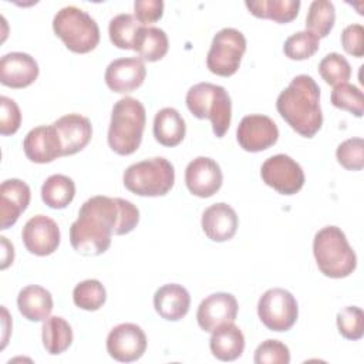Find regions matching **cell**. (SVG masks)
I'll return each instance as SVG.
<instances>
[{
	"label": "cell",
	"instance_id": "20",
	"mask_svg": "<svg viewBox=\"0 0 364 364\" xmlns=\"http://www.w3.org/2000/svg\"><path fill=\"white\" fill-rule=\"evenodd\" d=\"M200 225L202 230L210 240L226 242L235 236L239 226V219L230 205L219 202L205 209Z\"/></svg>",
	"mask_w": 364,
	"mask_h": 364
},
{
	"label": "cell",
	"instance_id": "26",
	"mask_svg": "<svg viewBox=\"0 0 364 364\" xmlns=\"http://www.w3.org/2000/svg\"><path fill=\"white\" fill-rule=\"evenodd\" d=\"M245 6L255 17L286 24L297 17L301 3L299 0H259L246 1Z\"/></svg>",
	"mask_w": 364,
	"mask_h": 364
},
{
	"label": "cell",
	"instance_id": "35",
	"mask_svg": "<svg viewBox=\"0 0 364 364\" xmlns=\"http://www.w3.org/2000/svg\"><path fill=\"white\" fill-rule=\"evenodd\" d=\"M318 73L328 85L344 84L351 77L350 63L338 53L327 54L318 64Z\"/></svg>",
	"mask_w": 364,
	"mask_h": 364
},
{
	"label": "cell",
	"instance_id": "3",
	"mask_svg": "<svg viewBox=\"0 0 364 364\" xmlns=\"http://www.w3.org/2000/svg\"><path fill=\"white\" fill-rule=\"evenodd\" d=\"M146 114L145 107L132 97L118 100L111 112L108 145L118 155L134 154L142 141Z\"/></svg>",
	"mask_w": 364,
	"mask_h": 364
},
{
	"label": "cell",
	"instance_id": "7",
	"mask_svg": "<svg viewBox=\"0 0 364 364\" xmlns=\"http://www.w3.org/2000/svg\"><path fill=\"white\" fill-rule=\"evenodd\" d=\"M122 181L124 186L138 196H164L175 183V169L168 159L155 156L129 165Z\"/></svg>",
	"mask_w": 364,
	"mask_h": 364
},
{
	"label": "cell",
	"instance_id": "18",
	"mask_svg": "<svg viewBox=\"0 0 364 364\" xmlns=\"http://www.w3.org/2000/svg\"><path fill=\"white\" fill-rule=\"evenodd\" d=\"M38 77V64L27 53H9L0 60V82L10 88H26Z\"/></svg>",
	"mask_w": 364,
	"mask_h": 364
},
{
	"label": "cell",
	"instance_id": "11",
	"mask_svg": "<svg viewBox=\"0 0 364 364\" xmlns=\"http://www.w3.org/2000/svg\"><path fill=\"white\" fill-rule=\"evenodd\" d=\"M279 128L274 121L262 114H252L242 118L236 129V139L242 149L260 152L277 142Z\"/></svg>",
	"mask_w": 364,
	"mask_h": 364
},
{
	"label": "cell",
	"instance_id": "40",
	"mask_svg": "<svg viewBox=\"0 0 364 364\" xmlns=\"http://www.w3.org/2000/svg\"><path fill=\"white\" fill-rule=\"evenodd\" d=\"M341 44L346 53L361 58L364 55V28L361 24H350L341 33Z\"/></svg>",
	"mask_w": 364,
	"mask_h": 364
},
{
	"label": "cell",
	"instance_id": "38",
	"mask_svg": "<svg viewBox=\"0 0 364 364\" xmlns=\"http://www.w3.org/2000/svg\"><path fill=\"white\" fill-rule=\"evenodd\" d=\"M256 364H289V347L279 340H266L255 351Z\"/></svg>",
	"mask_w": 364,
	"mask_h": 364
},
{
	"label": "cell",
	"instance_id": "5",
	"mask_svg": "<svg viewBox=\"0 0 364 364\" xmlns=\"http://www.w3.org/2000/svg\"><path fill=\"white\" fill-rule=\"evenodd\" d=\"M186 107L193 117L209 119L213 134L225 136L232 119V101L225 87L212 82H199L186 92Z\"/></svg>",
	"mask_w": 364,
	"mask_h": 364
},
{
	"label": "cell",
	"instance_id": "23",
	"mask_svg": "<svg viewBox=\"0 0 364 364\" xmlns=\"http://www.w3.org/2000/svg\"><path fill=\"white\" fill-rule=\"evenodd\" d=\"M209 347L220 361H235L245 350V336L233 323H225L212 331Z\"/></svg>",
	"mask_w": 364,
	"mask_h": 364
},
{
	"label": "cell",
	"instance_id": "22",
	"mask_svg": "<svg viewBox=\"0 0 364 364\" xmlns=\"http://www.w3.org/2000/svg\"><path fill=\"white\" fill-rule=\"evenodd\" d=\"M154 307L162 318L168 321H178L188 314L191 296L183 286L169 283L155 291Z\"/></svg>",
	"mask_w": 364,
	"mask_h": 364
},
{
	"label": "cell",
	"instance_id": "15",
	"mask_svg": "<svg viewBox=\"0 0 364 364\" xmlns=\"http://www.w3.org/2000/svg\"><path fill=\"white\" fill-rule=\"evenodd\" d=\"M237 300L230 293H213L203 299L196 311V321L203 331L212 333L225 323H233L237 316Z\"/></svg>",
	"mask_w": 364,
	"mask_h": 364
},
{
	"label": "cell",
	"instance_id": "32",
	"mask_svg": "<svg viewBox=\"0 0 364 364\" xmlns=\"http://www.w3.org/2000/svg\"><path fill=\"white\" fill-rule=\"evenodd\" d=\"M73 300L78 309L95 311L105 303L107 291L100 280L88 279L74 287Z\"/></svg>",
	"mask_w": 364,
	"mask_h": 364
},
{
	"label": "cell",
	"instance_id": "34",
	"mask_svg": "<svg viewBox=\"0 0 364 364\" xmlns=\"http://www.w3.org/2000/svg\"><path fill=\"white\" fill-rule=\"evenodd\" d=\"M331 104L336 108L351 112L355 117H361L364 112V95L360 88L353 84H338L331 91Z\"/></svg>",
	"mask_w": 364,
	"mask_h": 364
},
{
	"label": "cell",
	"instance_id": "4",
	"mask_svg": "<svg viewBox=\"0 0 364 364\" xmlns=\"http://www.w3.org/2000/svg\"><path fill=\"white\" fill-rule=\"evenodd\" d=\"M313 255L318 270L331 279L347 277L357 267V256L337 226H326L316 233Z\"/></svg>",
	"mask_w": 364,
	"mask_h": 364
},
{
	"label": "cell",
	"instance_id": "6",
	"mask_svg": "<svg viewBox=\"0 0 364 364\" xmlns=\"http://www.w3.org/2000/svg\"><path fill=\"white\" fill-rule=\"evenodd\" d=\"M53 30L65 47L77 54L92 51L100 43V28L95 20L75 6H67L53 18Z\"/></svg>",
	"mask_w": 364,
	"mask_h": 364
},
{
	"label": "cell",
	"instance_id": "13",
	"mask_svg": "<svg viewBox=\"0 0 364 364\" xmlns=\"http://www.w3.org/2000/svg\"><path fill=\"white\" fill-rule=\"evenodd\" d=\"M60 237L58 225L46 215L30 218L21 230V239L26 249L36 256H48L54 253L60 245Z\"/></svg>",
	"mask_w": 364,
	"mask_h": 364
},
{
	"label": "cell",
	"instance_id": "14",
	"mask_svg": "<svg viewBox=\"0 0 364 364\" xmlns=\"http://www.w3.org/2000/svg\"><path fill=\"white\" fill-rule=\"evenodd\" d=\"M223 182L219 164L208 156H198L185 169V183L188 191L198 198H210Z\"/></svg>",
	"mask_w": 364,
	"mask_h": 364
},
{
	"label": "cell",
	"instance_id": "36",
	"mask_svg": "<svg viewBox=\"0 0 364 364\" xmlns=\"http://www.w3.org/2000/svg\"><path fill=\"white\" fill-rule=\"evenodd\" d=\"M337 328L347 340H360L364 336V313L357 306H347L337 313Z\"/></svg>",
	"mask_w": 364,
	"mask_h": 364
},
{
	"label": "cell",
	"instance_id": "41",
	"mask_svg": "<svg viewBox=\"0 0 364 364\" xmlns=\"http://www.w3.org/2000/svg\"><path fill=\"white\" fill-rule=\"evenodd\" d=\"M135 18L141 26L158 21L164 14L162 0H136L134 3Z\"/></svg>",
	"mask_w": 364,
	"mask_h": 364
},
{
	"label": "cell",
	"instance_id": "2",
	"mask_svg": "<svg viewBox=\"0 0 364 364\" xmlns=\"http://www.w3.org/2000/svg\"><path fill=\"white\" fill-rule=\"evenodd\" d=\"M276 109L293 131L304 138H313L323 125L320 87L307 74L294 77L279 94Z\"/></svg>",
	"mask_w": 364,
	"mask_h": 364
},
{
	"label": "cell",
	"instance_id": "37",
	"mask_svg": "<svg viewBox=\"0 0 364 364\" xmlns=\"http://www.w3.org/2000/svg\"><path fill=\"white\" fill-rule=\"evenodd\" d=\"M337 162L347 171H361L364 168L363 138H348L337 146Z\"/></svg>",
	"mask_w": 364,
	"mask_h": 364
},
{
	"label": "cell",
	"instance_id": "29",
	"mask_svg": "<svg viewBox=\"0 0 364 364\" xmlns=\"http://www.w3.org/2000/svg\"><path fill=\"white\" fill-rule=\"evenodd\" d=\"M43 346L47 353L57 355L64 353L73 343V330L68 321L60 316H48L43 323Z\"/></svg>",
	"mask_w": 364,
	"mask_h": 364
},
{
	"label": "cell",
	"instance_id": "27",
	"mask_svg": "<svg viewBox=\"0 0 364 364\" xmlns=\"http://www.w3.org/2000/svg\"><path fill=\"white\" fill-rule=\"evenodd\" d=\"M169 48L168 36L162 28L142 26L135 37L134 50L139 54L141 60L154 63L165 57Z\"/></svg>",
	"mask_w": 364,
	"mask_h": 364
},
{
	"label": "cell",
	"instance_id": "17",
	"mask_svg": "<svg viewBox=\"0 0 364 364\" xmlns=\"http://www.w3.org/2000/svg\"><path fill=\"white\" fill-rule=\"evenodd\" d=\"M146 68L141 58L127 57L111 61L105 70L107 87L118 94H128L139 88L145 80Z\"/></svg>",
	"mask_w": 364,
	"mask_h": 364
},
{
	"label": "cell",
	"instance_id": "42",
	"mask_svg": "<svg viewBox=\"0 0 364 364\" xmlns=\"http://www.w3.org/2000/svg\"><path fill=\"white\" fill-rule=\"evenodd\" d=\"M1 247H3V256H1V269H6L9 264L13 263L14 259V249L13 245L9 243L7 237L1 236Z\"/></svg>",
	"mask_w": 364,
	"mask_h": 364
},
{
	"label": "cell",
	"instance_id": "24",
	"mask_svg": "<svg viewBox=\"0 0 364 364\" xmlns=\"http://www.w3.org/2000/svg\"><path fill=\"white\" fill-rule=\"evenodd\" d=\"M51 293L37 284L26 286L18 291L17 307L20 314L28 321H43L53 310Z\"/></svg>",
	"mask_w": 364,
	"mask_h": 364
},
{
	"label": "cell",
	"instance_id": "25",
	"mask_svg": "<svg viewBox=\"0 0 364 364\" xmlns=\"http://www.w3.org/2000/svg\"><path fill=\"white\" fill-rule=\"evenodd\" d=\"M186 134V125L182 115L171 107L162 108L154 118V136L164 146L179 145Z\"/></svg>",
	"mask_w": 364,
	"mask_h": 364
},
{
	"label": "cell",
	"instance_id": "39",
	"mask_svg": "<svg viewBox=\"0 0 364 364\" xmlns=\"http://www.w3.org/2000/svg\"><path fill=\"white\" fill-rule=\"evenodd\" d=\"M0 134L7 136L18 131L21 124V112L14 100L9 97H0Z\"/></svg>",
	"mask_w": 364,
	"mask_h": 364
},
{
	"label": "cell",
	"instance_id": "8",
	"mask_svg": "<svg viewBox=\"0 0 364 364\" xmlns=\"http://www.w3.org/2000/svg\"><path fill=\"white\" fill-rule=\"evenodd\" d=\"M245 51V36L232 27L222 28L212 40L206 57V65L212 74L219 77H230L239 70Z\"/></svg>",
	"mask_w": 364,
	"mask_h": 364
},
{
	"label": "cell",
	"instance_id": "12",
	"mask_svg": "<svg viewBox=\"0 0 364 364\" xmlns=\"http://www.w3.org/2000/svg\"><path fill=\"white\" fill-rule=\"evenodd\" d=\"M146 350V336L144 330L134 323L115 326L107 337L108 354L119 363H132L139 360Z\"/></svg>",
	"mask_w": 364,
	"mask_h": 364
},
{
	"label": "cell",
	"instance_id": "30",
	"mask_svg": "<svg viewBox=\"0 0 364 364\" xmlns=\"http://www.w3.org/2000/svg\"><path fill=\"white\" fill-rule=\"evenodd\" d=\"M336 21V9L331 1L316 0L310 4L306 17V30L318 38L327 37Z\"/></svg>",
	"mask_w": 364,
	"mask_h": 364
},
{
	"label": "cell",
	"instance_id": "31",
	"mask_svg": "<svg viewBox=\"0 0 364 364\" xmlns=\"http://www.w3.org/2000/svg\"><path fill=\"white\" fill-rule=\"evenodd\" d=\"M142 26L132 14L122 13L115 16L108 26V34L111 43L121 50H134V43L138 30Z\"/></svg>",
	"mask_w": 364,
	"mask_h": 364
},
{
	"label": "cell",
	"instance_id": "10",
	"mask_svg": "<svg viewBox=\"0 0 364 364\" xmlns=\"http://www.w3.org/2000/svg\"><path fill=\"white\" fill-rule=\"evenodd\" d=\"M260 176L267 186L282 195H294L304 185V172L301 166L284 154L267 158L260 168Z\"/></svg>",
	"mask_w": 364,
	"mask_h": 364
},
{
	"label": "cell",
	"instance_id": "9",
	"mask_svg": "<svg viewBox=\"0 0 364 364\" xmlns=\"http://www.w3.org/2000/svg\"><path fill=\"white\" fill-rule=\"evenodd\" d=\"M257 316L269 330L287 331L297 321V301L294 296L284 289H269L259 299Z\"/></svg>",
	"mask_w": 364,
	"mask_h": 364
},
{
	"label": "cell",
	"instance_id": "19",
	"mask_svg": "<svg viewBox=\"0 0 364 364\" xmlns=\"http://www.w3.org/2000/svg\"><path fill=\"white\" fill-rule=\"evenodd\" d=\"M31 192L26 182L7 179L0 186V229L13 226L30 203Z\"/></svg>",
	"mask_w": 364,
	"mask_h": 364
},
{
	"label": "cell",
	"instance_id": "28",
	"mask_svg": "<svg viewBox=\"0 0 364 364\" xmlns=\"http://www.w3.org/2000/svg\"><path fill=\"white\" fill-rule=\"evenodd\" d=\"M74 196V181L61 173L48 176L41 186V199L51 209H64L73 202Z\"/></svg>",
	"mask_w": 364,
	"mask_h": 364
},
{
	"label": "cell",
	"instance_id": "1",
	"mask_svg": "<svg viewBox=\"0 0 364 364\" xmlns=\"http://www.w3.org/2000/svg\"><path fill=\"white\" fill-rule=\"evenodd\" d=\"M139 222L138 208L122 198L97 195L85 200L70 228V242L84 256H100L108 250L112 235H127Z\"/></svg>",
	"mask_w": 364,
	"mask_h": 364
},
{
	"label": "cell",
	"instance_id": "16",
	"mask_svg": "<svg viewBox=\"0 0 364 364\" xmlns=\"http://www.w3.org/2000/svg\"><path fill=\"white\" fill-rule=\"evenodd\" d=\"M51 125L57 135L63 156L74 155L84 149L92 135L90 119L80 114H67Z\"/></svg>",
	"mask_w": 364,
	"mask_h": 364
},
{
	"label": "cell",
	"instance_id": "21",
	"mask_svg": "<svg viewBox=\"0 0 364 364\" xmlns=\"http://www.w3.org/2000/svg\"><path fill=\"white\" fill-rule=\"evenodd\" d=\"M23 148L26 156L34 164H48L63 156L53 125H40L28 131Z\"/></svg>",
	"mask_w": 364,
	"mask_h": 364
},
{
	"label": "cell",
	"instance_id": "33",
	"mask_svg": "<svg viewBox=\"0 0 364 364\" xmlns=\"http://www.w3.org/2000/svg\"><path fill=\"white\" fill-rule=\"evenodd\" d=\"M320 47V38L313 33L303 30L291 34L283 46V53L287 58L301 61L313 57Z\"/></svg>",
	"mask_w": 364,
	"mask_h": 364
}]
</instances>
